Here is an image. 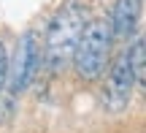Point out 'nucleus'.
Wrapping results in <instances>:
<instances>
[{
  "instance_id": "obj_1",
  "label": "nucleus",
  "mask_w": 146,
  "mask_h": 133,
  "mask_svg": "<svg viewBox=\"0 0 146 133\" xmlns=\"http://www.w3.org/2000/svg\"><path fill=\"white\" fill-rule=\"evenodd\" d=\"M87 25V8L78 0H68L57 8L43 35V60L52 71H62L68 63H73Z\"/></svg>"
},
{
  "instance_id": "obj_2",
  "label": "nucleus",
  "mask_w": 146,
  "mask_h": 133,
  "mask_svg": "<svg viewBox=\"0 0 146 133\" xmlns=\"http://www.w3.org/2000/svg\"><path fill=\"white\" fill-rule=\"evenodd\" d=\"M114 30H111L108 19H89L84 38L76 49L73 57V68H76L78 79L95 82L100 79V74L106 71V63L111 57V43H114Z\"/></svg>"
},
{
  "instance_id": "obj_3",
  "label": "nucleus",
  "mask_w": 146,
  "mask_h": 133,
  "mask_svg": "<svg viewBox=\"0 0 146 133\" xmlns=\"http://www.w3.org/2000/svg\"><path fill=\"white\" fill-rule=\"evenodd\" d=\"M133 90H135V74H133L130 54H127V49H125V52L111 63L108 79H106V87H103V109L108 114L125 112L127 103H130Z\"/></svg>"
},
{
  "instance_id": "obj_4",
  "label": "nucleus",
  "mask_w": 146,
  "mask_h": 133,
  "mask_svg": "<svg viewBox=\"0 0 146 133\" xmlns=\"http://www.w3.org/2000/svg\"><path fill=\"white\" fill-rule=\"evenodd\" d=\"M41 46H38V35L33 30H27L25 35L16 43L14 60H11V74H8V92L11 95H19V92L27 90V84L33 82L38 65H41Z\"/></svg>"
},
{
  "instance_id": "obj_5",
  "label": "nucleus",
  "mask_w": 146,
  "mask_h": 133,
  "mask_svg": "<svg viewBox=\"0 0 146 133\" xmlns=\"http://www.w3.org/2000/svg\"><path fill=\"white\" fill-rule=\"evenodd\" d=\"M143 3L146 0H114V11H111L108 22H111V30H114L116 41H125V38H130L135 33Z\"/></svg>"
},
{
  "instance_id": "obj_6",
  "label": "nucleus",
  "mask_w": 146,
  "mask_h": 133,
  "mask_svg": "<svg viewBox=\"0 0 146 133\" xmlns=\"http://www.w3.org/2000/svg\"><path fill=\"white\" fill-rule=\"evenodd\" d=\"M133 63V74H135V87L141 92H146V35H138L127 49Z\"/></svg>"
},
{
  "instance_id": "obj_7",
  "label": "nucleus",
  "mask_w": 146,
  "mask_h": 133,
  "mask_svg": "<svg viewBox=\"0 0 146 133\" xmlns=\"http://www.w3.org/2000/svg\"><path fill=\"white\" fill-rule=\"evenodd\" d=\"M8 74H11V60H8V54H5L3 41H0V90L8 84Z\"/></svg>"
}]
</instances>
